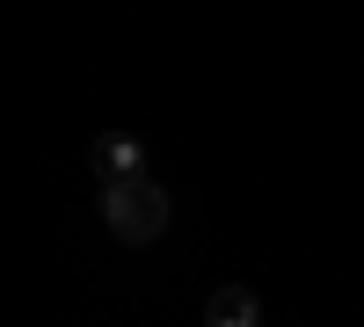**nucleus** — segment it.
Returning a JSON list of instances; mask_svg holds the SVG:
<instances>
[{
  "mask_svg": "<svg viewBox=\"0 0 364 327\" xmlns=\"http://www.w3.org/2000/svg\"><path fill=\"white\" fill-rule=\"evenodd\" d=\"M87 167H95V182H132V174H146V145L132 131H102L95 145H87Z\"/></svg>",
  "mask_w": 364,
  "mask_h": 327,
  "instance_id": "nucleus-2",
  "label": "nucleus"
},
{
  "mask_svg": "<svg viewBox=\"0 0 364 327\" xmlns=\"http://www.w3.org/2000/svg\"><path fill=\"white\" fill-rule=\"evenodd\" d=\"M255 320H262V306H255L248 284H219L204 299V327H255Z\"/></svg>",
  "mask_w": 364,
  "mask_h": 327,
  "instance_id": "nucleus-3",
  "label": "nucleus"
},
{
  "mask_svg": "<svg viewBox=\"0 0 364 327\" xmlns=\"http://www.w3.org/2000/svg\"><path fill=\"white\" fill-rule=\"evenodd\" d=\"M102 226L117 233V240H161V226H168V189L161 182H146V174H132V182H109L102 189Z\"/></svg>",
  "mask_w": 364,
  "mask_h": 327,
  "instance_id": "nucleus-1",
  "label": "nucleus"
}]
</instances>
